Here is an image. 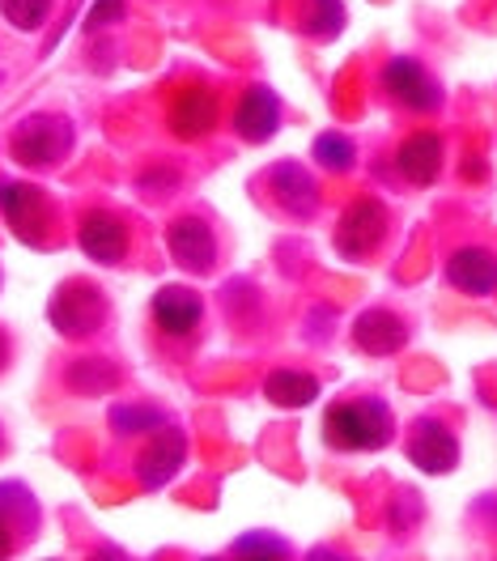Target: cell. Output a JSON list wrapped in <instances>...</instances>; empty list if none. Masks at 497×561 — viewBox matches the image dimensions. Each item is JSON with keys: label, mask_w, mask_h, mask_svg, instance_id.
<instances>
[{"label": "cell", "mask_w": 497, "mask_h": 561, "mask_svg": "<svg viewBox=\"0 0 497 561\" xmlns=\"http://www.w3.org/2000/svg\"><path fill=\"white\" fill-rule=\"evenodd\" d=\"M0 209L22 239H38V226L47 221V196L35 183H0Z\"/></svg>", "instance_id": "17"}, {"label": "cell", "mask_w": 497, "mask_h": 561, "mask_svg": "<svg viewBox=\"0 0 497 561\" xmlns=\"http://www.w3.org/2000/svg\"><path fill=\"white\" fill-rule=\"evenodd\" d=\"M268 192H273V201H277L289 217H298V221H311V217L320 213V183H315V175H311L302 162H277V167L268 171Z\"/></svg>", "instance_id": "9"}, {"label": "cell", "mask_w": 497, "mask_h": 561, "mask_svg": "<svg viewBox=\"0 0 497 561\" xmlns=\"http://www.w3.org/2000/svg\"><path fill=\"white\" fill-rule=\"evenodd\" d=\"M277 124H281V99L268 85H251L234 111V133L251 145H264L268 137H277Z\"/></svg>", "instance_id": "15"}, {"label": "cell", "mask_w": 497, "mask_h": 561, "mask_svg": "<svg viewBox=\"0 0 497 561\" xmlns=\"http://www.w3.org/2000/svg\"><path fill=\"white\" fill-rule=\"evenodd\" d=\"M200 316H205L200 294H192L187 285H162V289L153 294V323H158L166 336H175V341L192 336Z\"/></svg>", "instance_id": "16"}, {"label": "cell", "mask_w": 497, "mask_h": 561, "mask_svg": "<svg viewBox=\"0 0 497 561\" xmlns=\"http://www.w3.org/2000/svg\"><path fill=\"white\" fill-rule=\"evenodd\" d=\"M354 345L370 357H391L408 345V323L388 311V307H374V311H361L354 319Z\"/></svg>", "instance_id": "13"}, {"label": "cell", "mask_w": 497, "mask_h": 561, "mask_svg": "<svg viewBox=\"0 0 497 561\" xmlns=\"http://www.w3.org/2000/svg\"><path fill=\"white\" fill-rule=\"evenodd\" d=\"M9 549H13V527H9L4 519H0V558H4Z\"/></svg>", "instance_id": "27"}, {"label": "cell", "mask_w": 497, "mask_h": 561, "mask_svg": "<svg viewBox=\"0 0 497 561\" xmlns=\"http://www.w3.org/2000/svg\"><path fill=\"white\" fill-rule=\"evenodd\" d=\"M442 158H447L442 137L421 128V133L400 140V149H395V171L408 179L413 187H429V183H438V175H442Z\"/></svg>", "instance_id": "10"}, {"label": "cell", "mask_w": 497, "mask_h": 561, "mask_svg": "<svg viewBox=\"0 0 497 561\" xmlns=\"http://www.w3.org/2000/svg\"><path fill=\"white\" fill-rule=\"evenodd\" d=\"M0 451H4V434H0Z\"/></svg>", "instance_id": "29"}, {"label": "cell", "mask_w": 497, "mask_h": 561, "mask_svg": "<svg viewBox=\"0 0 497 561\" xmlns=\"http://www.w3.org/2000/svg\"><path fill=\"white\" fill-rule=\"evenodd\" d=\"M230 553H239V558H289V545L268 536V531H251L243 540H234Z\"/></svg>", "instance_id": "25"}, {"label": "cell", "mask_w": 497, "mask_h": 561, "mask_svg": "<svg viewBox=\"0 0 497 561\" xmlns=\"http://www.w3.org/2000/svg\"><path fill=\"white\" fill-rule=\"evenodd\" d=\"M311 158L320 162L323 171H332V175H349L357 167V145L345 133H320Z\"/></svg>", "instance_id": "22"}, {"label": "cell", "mask_w": 497, "mask_h": 561, "mask_svg": "<svg viewBox=\"0 0 497 561\" xmlns=\"http://www.w3.org/2000/svg\"><path fill=\"white\" fill-rule=\"evenodd\" d=\"M217 128V94L209 85H183L171 103V133L178 140H205Z\"/></svg>", "instance_id": "11"}, {"label": "cell", "mask_w": 497, "mask_h": 561, "mask_svg": "<svg viewBox=\"0 0 497 561\" xmlns=\"http://www.w3.org/2000/svg\"><path fill=\"white\" fill-rule=\"evenodd\" d=\"M72 149V124L60 115H26L18 124V133L9 137V153L31 167V171H47L56 167Z\"/></svg>", "instance_id": "2"}, {"label": "cell", "mask_w": 497, "mask_h": 561, "mask_svg": "<svg viewBox=\"0 0 497 561\" xmlns=\"http://www.w3.org/2000/svg\"><path fill=\"white\" fill-rule=\"evenodd\" d=\"M442 273H447V285L467 294V298H489V294H497V255L489 247L467 243L460 251H451Z\"/></svg>", "instance_id": "8"}, {"label": "cell", "mask_w": 497, "mask_h": 561, "mask_svg": "<svg viewBox=\"0 0 497 561\" xmlns=\"http://www.w3.org/2000/svg\"><path fill=\"white\" fill-rule=\"evenodd\" d=\"M383 90L395 106L413 111V115H434L442 106V85L434 81V72L413 60V56H395L383 69Z\"/></svg>", "instance_id": "4"}, {"label": "cell", "mask_w": 497, "mask_h": 561, "mask_svg": "<svg viewBox=\"0 0 497 561\" xmlns=\"http://www.w3.org/2000/svg\"><path fill=\"white\" fill-rule=\"evenodd\" d=\"M77 243H81V251H85L90 260H99V264H119V260L128 255V230H124V221H119L115 213L94 209L81 217Z\"/></svg>", "instance_id": "12"}, {"label": "cell", "mask_w": 497, "mask_h": 561, "mask_svg": "<svg viewBox=\"0 0 497 561\" xmlns=\"http://www.w3.org/2000/svg\"><path fill=\"white\" fill-rule=\"evenodd\" d=\"M124 13H128L124 0H94L90 13H85V31H90V35H94V31H107L115 22H124Z\"/></svg>", "instance_id": "26"}, {"label": "cell", "mask_w": 497, "mask_h": 561, "mask_svg": "<svg viewBox=\"0 0 497 561\" xmlns=\"http://www.w3.org/2000/svg\"><path fill=\"white\" fill-rule=\"evenodd\" d=\"M302 31L311 38H336L345 31V4L340 0H302Z\"/></svg>", "instance_id": "20"}, {"label": "cell", "mask_w": 497, "mask_h": 561, "mask_svg": "<svg viewBox=\"0 0 497 561\" xmlns=\"http://www.w3.org/2000/svg\"><path fill=\"white\" fill-rule=\"evenodd\" d=\"M323 438L336 451H383L395 438V417L383 400H340L323 413Z\"/></svg>", "instance_id": "1"}, {"label": "cell", "mask_w": 497, "mask_h": 561, "mask_svg": "<svg viewBox=\"0 0 497 561\" xmlns=\"http://www.w3.org/2000/svg\"><path fill=\"white\" fill-rule=\"evenodd\" d=\"M65 383L77 396H103L111 387H119V370L111 366L107 357H77L69 370H65Z\"/></svg>", "instance_id": "19"}, {"label": "cell", "mask_w": 497, "mask_h": 561, "mask_svg": "<svg viewBox=\"0 0 497 561\" xmlns=\"http://www.w3.org/2000/svg\"><path fill=\"white\" fill-rule=\"evenodd\" d=\"M51 4L56 0H0V13L13 31H38L51 18Z\"/></svg>", "instance_id": "24"}, {"label": "cell", "mask_w": 497, "mask_h": 561, "mask_svg": "<svg viewBox=\"0 0 497 561\" xmlns=\"http://www.w3.org/2000/svg\"><path fill=\"white\" fill-rule=\"evenodd\" d=\"M264 396L277 409H307V404L320 400V379L307 375V370H273L264 379Z\"/></svg>", "instance_id": "18"}, {"label": "cell", "mask_w": 497, "mask_h": 561, "mask_svg": "<svg viewBox=\"0 0 497 561\" xmlns=\"http://www.w3.org/2000/svg\"><path fill=\"white\" fill-rule=\"evenodd\" d=\"M0 519L13 527V531H35L38 511L26 485H18V481H4L0 485Z\"/></svg>", "instance_id": "21"}, {"label": "cell", "mask_w": 497, "mask_h": 561, "mask_svg": "<svg viewBox=\"0 0 497 561\" xmlns=\"http://www.w3.org/2000/svg\"><path fill=\"white\" fill-rule=\"evenodd\" d=\"M166 247H171V255H175L178 268H187V273H213L217 264V234L213 226L205 221V217H175L171 221V230H166Z\"/></svg>", "instance_id": "7"}, {"label": "cell", "mask_w": 497, "mask_h": 561, "mask_svg": "<svg viewBox=\"0 0 497 561\" xmlns=\"http://www.w3.org/2000/svg\"><path fill=\"white\" fill-rule=\"evenodd\" d=\"M4 362H9V336L0 332V370H4Z\"/></svg>", "instance_id": "28"}, {"label": "cell", "mask_w": 497, "mask_h": 561, "mask_svg": "<svg viewBox=\"0 0 497 561\" xmlns=\"http://www.w3.org/2000/svg\"><path fill=\"white\" fill-rule=\"evenodd\" d=\"M388 239V209H383V201H374V196H361L354 201L345 217H340V226H336V251L345 255V260H366V255H374L379 247Z\"/></svg>", "instance_id": "5"}, {"label": "cell", "mask_w": 497, "mask_h": 561, "mask_svg": "<svg viewBox=\"0 0 497 561\" xmlns=\"http://www.w3.org/2000/svg\"><path fill=\"white\" fill-rule=\"evenodd\" d=\"M47 319H51V328H56L60 336L81 341V336H90V332L103 328V319H107V298H103V289H94L90 280H69V285H60L56 298L47 302Z\"/></svg>", "instance_id": "3"}, {"label": "cell", "mask_w": 497, "mask_h": 561, "mask_svg": "<svg viewBox=\"0 0 497 561\" xmlns=\"http://www.w3.org/2000/svg\"><path fill=\"white\" fill-rule=\"evenodd\" d=\"M408 459L421 472H429V477L455 472L460 468V438H455V430L438 417L413 421V430H408Z\"/></svg>", "instance_id": "6"}, {"label": "cell", "mask_w": 497, "mask_h": 561, "mask_svg": "<svg viewBox=\"0 0 497 561\" xmlns=\"http://www.w3.org/2000/svg\"><path fill=\"white\" fill-rule=\"evenodd\" d=\"M166 413L153 404H115L111 409V430L115 434H145V430H162Z\"/></svg>", "instance_id": "23"}, {"label": "cell", "mask_w": 497, "mask_h": 561, "mask_svg": "<svg viewBox=\"0 0 497 561\" xmlns=\"http://www.w3.org/2000/svg\"><path fill=\"white\" fill-rule=\"evenodd\" d=\"M183 459H187V443H183V434L178 430H158V438L149 443L137 459V481H141L145 490H162L166 481H175L178 468H183Z\"/></svg>", "instance_id": "14"}]
</instances>
